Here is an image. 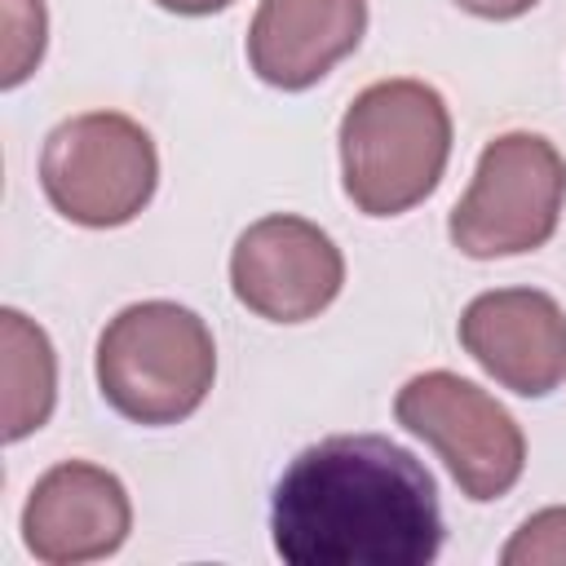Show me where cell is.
Returning a JSON list of instances; mask_svg holds the SVG:
<instances>
[{"instance_id": "cell-1", "label": "cell", "mask_w": 566, "mask_h": 566, "mask_svg": "<svg viewBox=\"0 0 566 566\" xmlns=\"http://www.w3.org/2000/svg\"><path fill=\"white\" fill-rule=\"evenodd\" d=\"M270 535L287 566H429L442 548L438 482L380 433H332L283 469Z\"/></svg>"}, {"instance_id": "cell-2", "label": "cell", "mask_w": 566, "mask_h": 566, "mask_svg": "<svg viewBox=\"0 0 566 566\" xmlns=\"http://www.w3.org/2000/svg\"><path fill=\"white\" fill-rule=\"evenodd\" d=\"M340 186L363 217L424 203L451 159V111L424 80H376L340 115Z\"/></svg>"}, {"instance_id": "cell-3", "label": "cell", "mask_w": 566, "mask_h": 566, "mask_svg": "<svg viewBox=\"0 0 566 566\" xmlns=\"http://www.w3.org/2000/svg\"><path fill=\"white\" fill-rule=\"evenodd\" d=\"M97 389L133 424H177L195 416L217 380L208 323L177 301H137L97 336Z\"/></svg>"}, {"instance_id": "cell-4", "label": "cell", "mask_w": 566, "mask_h": 566, "mask_svg": "<svg viewBox=\"0 0 566 566\" xmlns=\"http://www.w3.org/2000/svg\"><path fill=\"white\" fill-rule=\"evenodd\" d=\"M566 203V159L539 133H500L482 146L447 234L473 261L522 256L553 239Z\"/></svg>"}, {"instance_id": "cell-5", "label": "cell", "mask_w": 566, "mask_h": 566, "mask_svg": "<svg viewBox=\"0 0 566 566\" xmlns=\"http://www.w3.org/2000/svg\"><path fill=\"white\" fill-rule=\"evenodd\" d=\"M40 186L71 226H128L159 186V150L133 115L84 111L44 137Z\"/></svg>"}, {"instance_id": "cell-6", "label": "cell", "mask_w": 566, "mask_h": 566, "mask_svg": "<svg viewBox=\"0 0 566 566\" xmlns=\"http://www.w3.org/2000/svg\"><path fill=\"white\" fill-rule=\"evenodd\" d=\"M394 416L407 433L438 451L460 495H469L473 504L509 495L526 469L522 424L482 385L455 371L438 367L411 376L394 398Z\"/></svg>"}, {"instance_id": "cell-7", "label": "cell", "mask_w": 566, "mask_h": 566, "mask_svg": "<svg viewBox=\"0 0 566 566\" xmlns=\"http://www.w3.org/2000/svg\"><path fill=\"white\" fill-rule=\"evenodd\" d=\"M230 287L265 323H310L340 296L345 256L314 221L270 212L234 239Z\"/></svg>"}, {"instance_id": "cell-8", "label": "cell", "mask_w": 566, "mask_h": 566, "mask_svg": "<svg viewBox=\"0 0 566 566\" xmlns=\"http://www.w3.org/2000/svg\"><path fill=\"white\" fill-rule=\"evenodd\" d=\"M455 332L464 354L517 398H548L566 380V310L539 287L473 296Z\"/></svg>"}, {"instance_id": "cell-9", "label": "cell", "mask_w": 566, "mask_h": 566, "mask_svg": "<svg viewBox=\"0 0 566 566\" xmlns=\"http://www.w3.org/2000/svg\"><path fill=\"white\" fill-rule=\"evenodd\" d=\"M133 531L124 482L93 460L44 469L22 504V544L44 566H80L119 553Z\"/></svg>"}, {"instance_id": "cell-10", "label": "cell", "mask_w": 566, "mask_h": 566, "mask_svg": "<svg viewBox=\"0 0 566 566\" xmlns=\"http://www.w3.org/2000/svg\"><path fill=\"white\" fill-rule=\"evenodd\" d=\"M367 31V0H261L248 27V66L261 84L301 93L318 84Z\"/></svg>"}, {"instance_id": "cell-11", "label": "cell", "mask_w": 566, "mask_h": 566, "mask_svg": "<svg viewBox=\"0 0 566 566\" xmlns=\"http://www.w3.org/2000/svg\"><path fill=\"white\" fill-rule=\"evenodd\" d=\"M0 385H4V442L35 433L57 402L53 340L22 310H0Z\"/></svg>"}, {"instance_id": "cell-12", "label": "cell", "mask_w": 566, "mask_h": 566, "mask_svg": "<svg viewBox=\"0 0 566 566\" xmlns=\"http://www.w3.org/2000/svg\"><path fill=\"white\" fill-rule=\"evenodd\" d=\"M0 84L18 88L22 80H31V71L44 57V40H49V13L44 0H0Z\"/></svg>"}, {"instance_id": "cell-13", "label": "cell", "mask_w": 566, "mask_h": 566, "mask_svg": "<svg viewBox=\"0 0 566 566\" xmlns=\"http://www.w3.org/2000/svg\"><path fill=\"white\" fill-rule=\"evenodd\" d=\"M504 566H566V504L531 513L500 548Z\"/></svg>"}, {"instance_id": "cell-14", "label": "cell", "mask_w": 566, "mask_h": 566, "mask_svg": "<svg viewBox=\"0 0 566 566\" xmlns=\"http://www.w3.org/2000/svg\"><path fill=\"white\" fill-rule=\"evenodd\" d=\"M464 13H473V18H491V22H509V18H522V13H531L539 0H455Z\"/></svg>"}, {"instance_id": "cell-15", "label": "cell", "mask_w": 566, "mask_h": 566, "mask_svg": "<svg viewBox=\"0 0 566 566\" xmlns=\"http://www.w3.org/2000/svg\"><path fill=\"white\" fill-rule=\"evenodd\" d=\"M159 9H168V13H181V18H203V13H221V9H230L234 0H155Z\"/></svg>"}]
</instances>
